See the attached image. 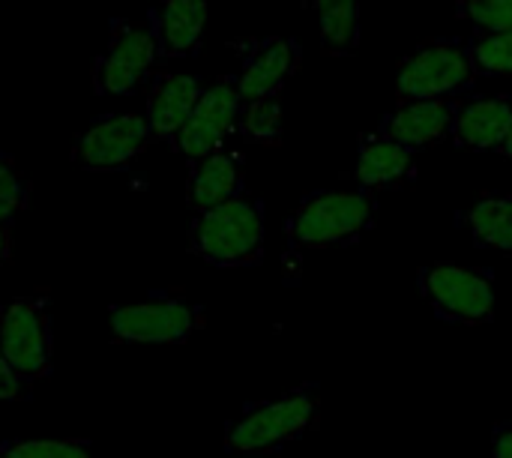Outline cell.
<instances>
[{
	"label": "cell",
	"instance_id": "6da1fadb",
	"mask_svg": "<svg viewBox=\"0 0 512 458\" xmlns=\"http://www.w3.org/2000/svg\"><path fill=\"white\" fill-rule=\"evenodd\" d=\"M267 222L264 204L255 195H240L213 210L195 213L189 225V249L210 267L240 270L264 261Z\"/></svg>",
	"mask_w": 512,
	"mask_h": 458
},
{
	"label": "cell",
	"instance_id": "7a4b0ae2",
	"mask_svg": "<svg viewBox=\"0 0 512 458\" xmlns=\"http://www.w3.org/2000/svg\"><path fill=\"white\" fill-rule=\"evenodd\" d=\"M375 222V198L366 189H324L300 201L288 219L291 249H330L357 243Z\"/></svg>",
	"mask_w": 512,
	"mask_h": 458
},
{
	"label": "cell",
	"instance_id": "3957f363",
	"mask_svg": "<svg viewBox=\"0 0 512 458\" xmlns=\"http://www.w3.org/2000/svg\"><path fill=\"white\" fill-rule=\"evenodd\" d=\"M315 387H297L273 402L246 408L225 432L228 456H267L300 441L315 420Z\"/></svg>",
	"mask_w": 512,
	"mask_h": 458
},
{
	"label": "cell",
	"instance_id": "277c9868",
	"mask_svg": "<svg viewBox=\"0 0 512 458\" xmlns=\"http://www.w3.org/2000/svg\"><path fill=\"white\" fill-rule=\"evenodd\" d=\"M0 354L21 384H36L54 366V324L45 294L15 297L0 309Z\"/></svg>",
	"mask_w": 512,
	"mask_h": 458
},
{
	"label": "cell",
	"instance_id": "5b68a950",
	"mask_svg": "<svg viewBox=\"0 0 512 458\" xmlns=\"http://www.w3.org/2000/svg\"><path fill=\"white\" fill-rule=\"evenodd\" d=\"M417 285L432 315L444 324L480 327L495 318V285L489 270L432 264L420 270Z\"/></svg>",
	"mask_w": 512,
	"mask_h": 458
},
{
	"label": "cell",
	"instance_id": "8992f818",
	"mask_svg": "<svg viewBox=\"0 0 512 458\" xmlns=\"http://www.w3.org/2000/svg\"><path fill=\"white\" fill-rule=\"evenodd\" d=\"M108 324L126 345H183L201 327V309L180 294L153 291L138 303L111 306Z\"/></svg>",
	"mask_w": 512,
	"mask_h": 458
},
{
	"label": "cell",
	"instance_id": "52a82bcc",
	"mask_svg": "<svg viewBox=\"0 0 512 458\" xmlns=\"http://www.w3.org/2000/svg\"><path fill=\"white\" fill-rule=\"evenodd\" d=\"M477 78L471 51L465 39H432L423 48H417L411 57L402 60L396 93L399 102H417V99H450L453 93L471 87Z\"/></svg>",
	"mask_w": 512,
	"mask_h": 458
},
{
	"label": "cell",
	"instance_id": "ba28073f",
	"mask_svg": "<svg viewBox=\"0 0 512 458\" xmlns=\"http://www.w3.org/2000/svg\"><path fill=\"white\" fill-rule=\"evenodd\" d=\"M159 60L156 36L141 24L123 18L108 21V48L93 60V93L99 96H129L147 81L153 63Z\"/></svg>",
	"mask_w": 512,
	"mask_h": 458
},
{
	"label": "cell",
	"instance_id": "9c48e42d",
	"mask_svg": "<svg viewBox=\"0 0 512 458\" xmlns=\"http://www.w3.org/2000/svg\"><path fill=\"white\" fill-rule=\"evenodd\" d=\"M150 144H153V132L147 126L144 114H135V111L105 114V117L93 120L75 138L72 156L84 171L108 174V171H123Z\"/></svg>",
	"mask_w": 512,
	"mask_h": 458
},
{
	"label": "cell",
	"instance_id": "30bf717a",
	"mask_svg": "<svg viewBox=\"0 0 512 458\" xmlns=\"http://www.w3.org/2000/svg\"><path fill=\"white\" fill-rule=\"evenodd\" d=\"M240 114H243V99L237 90V75H225L201 93L195 111L189 114V120L174 138V150L183 153L189 162H198L222 150L225 141L240 126Z\"/></svg>",
	"mask_w": 512,
	"mask_h": 458
},
{
	"label": "cell",
	"instance_id": "8fae6325",
	"mask_svg": "<svg viewBox=\"0 0 512 458\" xmlns=\"http://www.w3.org/2000/svg\"><path fill=\"white\" fill-rule=\"evenodd\" d=\"M300 69V45L285 36L258 39L243 57V69L237 75V90L243 102L276 99L279 90Z\"/></svg>",
	"mask_w": 512,
	"mask_h": 458
},
{
	"label": "cell",
	"instance_id": "7c38bea8",
	"mask_svg": "<svg viewBox=\"0 0 512 458\" xmlns=\"http://www.w3.org/2000/svg\"><path fill=\"white\" fill-rule=\"evenodd\" d=\"M459 102L453 99H417V102H399L384 120L378 123V135L408 147V150H426L453 132Z\"/></svg>",
	"mask_w": 512,
	"mask_h": 458
},
{
	"label": "cell",
	"instance_id": "4fadbf2b",
	"mask_svg": "<svg viewBox=\"0 0 512 458\" xmlns=\"http://www.w3.org/2000/svg\"><path fill=\"white\" fill-rule=\"evenodd\" d=\"M207 87L201 84L198 75H183V72H159L150 78L147 87V108L144 120L153 132V141H171L195 111L201 93Z\"/></svg>",
	"mask_w": 512,
	"mask_h": 458
},
{
	"label": "cell",
	"instance_id": "5bb4252c",
	"mask_svg": "<svg viewBox=\"0 0 512 458\" xmlns=\"http://www.w3.org/2000/svg\"><path fill=\"white\" fill-rule=\"evenodd\" d=\"M240 195H246V174H243V162L234 150L222 147L198 162H189L186 201L195 213L213 210Z\"/></svg>",
	"mask_w": 512,
	"mask_h": 458
},
{
	"label": "cell",
	"instance_id": "9a60e30c",
	"mask_svg": "<svg viewBox=\"0 0 512 458\" xmlns=\"http://www.w3.org/2000/svg\"><path fill=\"white\" fill-rule=\"evenodd\" d=\"M210 0H159L150 9V30L159 45V60L192 57L201 48Z\"/></svg>",
	"mask_w": 512,
	"mask_h": 458
},
{
	"label": "cell",
	"instance_id": "2e32d148",
	"mask_svg": "<svg viewBox=\"0 0 512 458\" xmlns=\"http://www.w3.org/2000/svg\"><path fill=\"white\" fill-rule=\"evenodd\" d=\"M512 129V102L507 96H477L459 105L450 141L462 150H501Z\"/></svg>",
	"mask_w": 512,
	"mask_h": 458
},
{
	"label": "cell",
	"instance_id": "e0dca14e",
	"mask_svg": "<svg viewBox=\"0 0 512 458\" xmlns=\"http://www.w3.org/2000/svg\"><path fill=\"white\" fill-rule=\"evenodd\" d=\"M414 150L372 132L360 138L357 147V165H354V180L360 189L375 192V189H396L414 177Z\"/></svg>",
	"mask_w": 512,
	"mask_h": 458
},
{
	"label": "cell",
	"instance_id": "ac0fdd59",
	"mask_svg": "<svg viewBox=\"0 0 512 458\" xmlns=\"http://www.w3.org/2000/svg\"><path fill=\"white\" fill-rule=\"evenodd\" d=\"M318 15L321 42L330 54H351L360 45V0H303Z\"/></svg>",
	"mask_w": 512,
	"mask_h": 458
},
{
	"label": "cell",
	"instance_id": "d6986e66",
	"mask_svg": "<svg viewBox=\"0 0 512 458\" xmlns=\"http://www.w3.org/2000/svg\"><path fill=\"white\" fill-rule=\"evenodd\" d=\"M465 222H468L471 240L480 249L512 252V195H489V198H480L468 210Z\"/></svg>",
	"mask_w": 512,
	"mask_h": 458
},
{
	"label": "cell",
	"instance_id": "ffe728a7",
	"mask_svg": "<svg viewBox=\"0 0 512 458\" xmlns=\"http://www.w3.org/2000/svg\"><path fill=\"white\" fill-rule=\"evenodd\" d=\"M465 42L477 75H512V30H477Z\"/></svg>",
	"mask_w": 512,
	"mask_h": 458
},
{
	"label": "cell",
	"instance_id": "44dd1931",
	"mask_svg": "<svg viewBox=\"0 0 512 458\" xmlns=\"http://www.w3.org/2000/svg\"><path fill=\"white\" fill-rule=\"evenodd\" d=\"M30 192L33 186L21 165L15 162V156L0 150V225L12 228V222L27 210Z\"/></svg>",
	"mask_w": 512,
	"mask_h": 458
},
{
	"label": "cell",
	"instance_id": "7402d4cb",
	"mask_svg": "<svg viewBox=\"0 0 512 458\" xmlns=\"http://www.w3.org/2000/svg\"><path fill=\"white\" fill-rule=\"evenodd\" d=\"M237 129L255 144H276L282 138V105H279V99L243 102V114H240Z\"/></svg>",
	"mask_w": 512,
	"mask_h": 458
},
{
	"label": "cell",
	"instance_id": "603a6c76",
	"mask_svg": "<svg viewBox=\"0 0 512 458\" xmlns=\"http://www.w3.org/2000/svg\"><path fill=\"white\" fill-rule=\"evenodd\" d=\"M0 456L6 458H96L93 444L81 438L66 441H0Z\"/></svg>",
	"mask_w": 512,
	"mask_h": 458
},
{
	"label": "cell",
	"instance_id": "cb8c5ba5",
	"mask_svg": "<svg viewBox=\"0 0 512 458\" xmlns=\"http://www.w3.org/2000/svg\"><path fill=\"white\" fill-rule=\"evenodd\" d=\"M456 15L480 30H512V0H456Z\"/></svg>",
	"mask_w": 512,
	"mask_h": 458
},
{
	"label": "cell",
	"instance_id": "d4e9b609",
	"mask_svg": "<svg viewBox=\"0 0 512 458\" xmlns=\"http://www.w3.org/2000/svg\"><path fill=\"white\" fill-rule=\"evenodd\" d=\"M21 381L18 375L12 372V366L6 363V357L0 354V402H15L21 396Z\"/></svg>",
	"mask_w": 512,
	"mask_h": 458
},
{
	"label": "cell",
	"instance_id": "484cf974",
	"mask_svg": "<svg viewBox=\"0 0 512 458\" xmlns=\"http://www.w3.org/2000/svg\"><path fill=\"white\" fill-rule=\"evenodd\" d=\"M492 458H512V423H498L492 432Z\"/></svg>",
	"mask_w": 512,
	"mask_h": 458
},
{
	"label": "cell",
	"instance_id": "4316f807",
	"mask_svg": "<svg viewBox=\"0 0 512 458\" xmlns=\"http://www.w3.org/2000/svg\"><path fill=\"white\" fill-rule=\"evenodd\" d=\"M12 258V234L6 225H0V267H6Z\"/></svg>",
	"mask_w": 512,
	"mask_h": 458
},
{
	"label": "cell",
	"instance_id": "83f0119b",
	"mask_svg": "<svg viewBox=\"0 0 512 458\" xmlns=\"http://www.w3.org/2000/svg\"><path fill=\"white\" fill-rule=\"evenodd\" d=\"M501 153L512 159V129H510V135H507V141H504V147H501Z\"/></svg>",
	"mask_w": 512,
	"mask_h": 458
},
{
	"label": "cell",
	"instance_id": "f1b7e54d",
	"mask_svg": "<svg viewBox=\"0 0 512 458\" xmlns=\"http://www.w3.org/2000/svg\"><path fill=\"white\" fill-rule=\"evenodd\" d=\"M0 458H6V456H0Z\"/></svg>",
	"mask_w": 512,
	"mask_h": 458
}]
</instances>
